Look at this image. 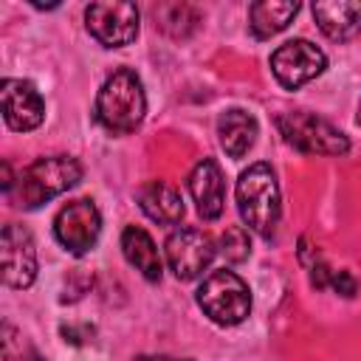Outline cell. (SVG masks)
<instances>
[{"label":"cell","mask_w":361,"mask_h":361,"mask_svg":"<svg viewBox=\"0 0 361 361\" xmlns=\"http://www.w3.org/2000/svg\"><path fill=\"white\" fill-rule=\"evenodd\" d=\"M144 113H147V96L135 71L130 68L113 71L96 96V121L107 133L124 135L144 121Z\"/></svg>","instance_id":"1"},{"label":"cell","mask_w":361,"mask_h":361,"mask_svg":"<svg viewBox=\"0 0 361 361\" xmlns=\"http://www.w3.org/2000/svg\"><path fill=\"white\" fill-rule=\"evenodd\" d=\"M237 209L248 231L259 237H274L282 214V200H279V183L276 175L268 164H254L248 166L240 180H237Z\"/></svg>","instance_id":"2"},{"label":"cell","mask_w":361,"mask_h":361,"mask_svg":"<svg viewBox=\"0 0 361 361\" xmlns=\"http://www.w3.org/2000/svg\"><path fill=\"white\" fill-rule=\"evenodd\" d=\"M79 180H82V164L76 158H71V155L37 158L17 178V183L11 189V200H14V206L37 209V206L54 200L56 195L73 189Z\"/></svg>","instance_id":"3"},{"label":"cell","mask_w":361,"mask_h":361,"mask_svg":"<svg viewBox=\"0 0 361 361\" xmlns=\"http://www.w3.org/2000/svg\"><path fill=\"white\" fill-rule=\"evenodd\" d=\"M197 305L214 324L231 327L251 313V290L234 271H212L197 288Z\"/></svg>","instance_id":"4"},{"label":"cell","mask_w":361,"mask_h":361,"mask_svg":"<svg viewBox=\"0 0 361 361\" xmlns=\"http://www.w3.org/2000/svg\"><path fill=\"white\" fill-rule=\"evenodd\" d=\"M276 127L290 147L310 155H344L350 149V141L338 127H333L327 118L307 110L282 113L276 118Z\"/></svg>","instance_id":"5"},{"label":"cell","mask_w":361,"mask_h":361,"mask_svg":"<svg viewBox=\"0 0 361 361\" xmlns=\"http://www.w3.org/2000/svg\"><path fill=\"white\" fill-rule=\"evenodd\" d=\"M164 251H166V265L169 271L189 282V279H197L214 259L217 254V245L214 240L200 231V228H175L166 243H164Z\"/></svg>","instance_id":"6"},{"label":"cell","mask_w":361,"mask_h":361,"mask_svg":"<svg viewBox=\"0 0 361 361\" xmlns=\"http://www.w3.org/2000/svg\"><path fill=\"white\" fill-rule=\"evenodd\" d=\"M85 25L93 39L104 48H121L138 37V8L135 3H90L85 8Z\"/></svg>","instance_id":"7"},{"label":"cell","mask_w":361,"mask_h":361,"mask_svg":"<svg viewBox=\"0 0 361 361\" xmlns=\"http://www.w3.org/2000/svg\"><path fill=\"white\" fill-rule=\"evenodd\" d=\"M327 68V56L322 48H316L307 39H288L271 54V71L276 82L288 90H296L307 85L310 79L322 76Z\"/></svg>","instance_id":"8"},{"label":"cell","mask_w":361,"mask_h":361,"mask_svg":"<svg viewBox=\"0 0 361 361\" xmlns=\"http://www.w3.org/2000/svg\"><path fill=\"white\" fill-rule=\"evenodd\" d=\"M102 231V214L96 209L93 200L87 197H76L68 206H62L54 217V234L59 240L62 248H68L71 254H87Z\"/></svg>","instance_id":"9"},{"label":"cell","mask_w":361,"mask_h":361,"mask_svg":"<svg viewBox=\"0 0 361 361\" xmlns=\"http://www.w3.org/2000/svg\"><path fill=\"white\" fill-rule=\"evenodd\" d=\"M0 254H3V282L8 288H28L37 276V248L31 234L17 226L8 223L3 226V237H0Z\"/></svg>","instance_id":"10"},{"label":"cell","mask_w":361,"mask_h":361,"mask_svg":"<svg viewBox=\"0 0 361 361\" xmlns=\"http://www.w3.org/2000/svg\"><path fill=\"white\" fill-rule=\"evenodd\" d=\"M0 102H3L6 124L17 133H28V130L39 127L45 118V102H42L39 90L25 79H3Z\"/></svg>","instance_id":"11"},{"label":"cell","mask_w":361,"mask_h":361,"mask_svg":"<svg viewBox=\"0 0 361 361\" xmlns=\"http://www.w3.org/2000/svg\"><path fill=\"white\" fill-rule=\"evenodd\" d=\"M189 195L197 206V214L203 220H217L223 214V203H226V180L223 172L217 166V161L203 158L192 175H189Z\"/></svg>","instance_id":"12"},{"label":"cell","mask_w":361,"mask_h":361,"mask_svg":"<svg viewBox=\"0 0 361 361\" xmlns=\"http://www.w3.org/2000/svg\"><path fill=\"white\" fill-rule=\"evenodd\" d=\"M316 25L330 39H350L361 31V3L358 0H322L313 6Z\"/></svg>","instance_id":"13"},{"label":"cell","mask_w":361,"mask_h":361,"mask_svg":"<svg viewBox=\"0 0 361 361\" xmlns=\"http://www.w3.org/2000/svg\"><path fill=\"white\" fill-rule=\"evenodd\" d=\"M257 118L248 113V110H240V107H231V110H223L220 118H217V135H220V147L226 149V155L231 158H243L254 141H257Z\"/></svg>","instance_id":"14"},{"label":"cell","mask_w":361,"mask_h":361,"mask_svg":"<svg viewBox=\"0 0 361 361\" xmlns=\"http://www.w3.org/2000/svg\"><path fill=\"white\" fill-rule=\"evenodd\" d=\"M138 206L141 212L161 223V226H175L180 223L183 217V200H180V192L164 180H149L138 189Z\"/></svg>","instance_id":"15"},{"label":"cell","mask_w":361,"mask_h":361,"mask_svg":"<svg viewBox=\"0 0 361 361\" xmlns=\"http://www.w3.org/2000/svg\"><path fill=\"white\" fill-rule=\"evenodd\" d=\"M121 251H124V259L149 282H158L161 279V257H158V248L152 243V237L138 228V226H127L124 234H121Z\"/></svg>","instance_id":"16"},{"label":"cell","mask_w":361,"mask_h":361,"mask_svg":"<svg viewBox=\"0 0 361 361\" xmlns=\"http://www.w3.org/2000/svg\"><path fill=\"white\" fill-rule=\"evenodd\" d=\"M299 3H282V0H259L251 6L248 11V25L254 31V37L268 39L279 31H285L290 25V20L296 17Z\"/></svg>","instance_id":"17"},{"label":"cell","mask_w":361,"mask_h":361,"mask_svg":"<svg viewBox=\"0 0 361 361\" xmlns=\"http://www.w3.org/2000/svg\"><path fill=\"white\" fill-rule=\"evenodd\" d=\"M155 20H158V25H161L169 37L183 39V37H189V34L197 28L200 14H197L192 6H186V3H164V6L155 8Z\"/></svg>","instance_id":"18"},{"label":"cell","mask_w":361,"mask_h":361,"mask_svg":"<svg viewBox=\"0 0 361 361\" xmlns=\"http://www.w3.org/2000/svg\"><path fill=\"white\" fill-rule=\"evenodd\" d=\"M217 248H220V254H223L228 262H243V259H248V254H251L248 228H243V226H228V228L220 234Z\"/></svg>","instance_id":"19"},{"label":"cell","mask_w":361,"mask_h":361,"mask_svg":"<svg viewBox=\"0 0 361 361\" xmlns=\"http://www.w3.org/2000/svg\"><path fill=\"white\" fill-rule=\"evenodd\" d=\"M330 288L338 290L341 296H353L355 293V279L350 271H333L330 274Z\"/></svg>","instance_id":"20"},{"label":"cell","mask_w":361,"mask_h":361,"mask_svg":"<svg viewBox=\"0 0 361 361\" xmlns=\"http://www.w3.org/2000/svg\"><path fill=\"white\" fill-rule=\"evenodd\" d=\"M135 361H192V358H172V355H141Z\"/></svg>","instance_id":"21"},{"label":"cell","mask_w":361,"mask_h":361,"mask_svg":"<svg viewBox=\"0 0 361 361\" xmlns=\"http://www.w3.org/2000/svg\"><path fill=\"white\" fill-rule=\"evenodd\" d=\"M358 124H361V104H358Z\"/></svg>","instance_id":"22"},{"label":"cell","mask_w":361,"mask_h":361,"mask_svg":"<svg viewBox=\"0 0 361 361\" xmlns=\"http://www.w3.org/2000/svg\"><path fill=\"white\" fill-rule=\"evenodd\" d=\"M25 361H39V358H25Z\"/></svg>","instance_id":"23"}]
</instances>
